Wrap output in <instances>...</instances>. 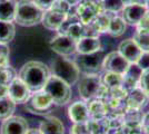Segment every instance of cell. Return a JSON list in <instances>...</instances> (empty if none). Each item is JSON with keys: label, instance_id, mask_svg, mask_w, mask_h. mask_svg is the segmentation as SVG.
<instances>
[{"label": "cell", "instance_id": "6da1fadb", "mask_svg": "<svg viewBox=\"0 0 149 134\" xmlns=\"http://www.w3.org/2000/svg\"><path fill=\"white\" fill-rule=\"evenodd\" d=\"M18 77L28 86L31 92L35 93L44 89L50 77V70L44 63L31 60L21 67Z\"/></svg>", "mask_w": 149, "mask_h": 134}, {"label": "cell", "instance_id": "7a4b0ae2", "mask_svg": "<svg viewBox=\"0 0 149 134\" xmlns=\"http://www.w3.org/2000/svg\"><path fill=\"white\" fill-rule=\"evenodd\" d=\"M45 11L32 0H19L16 7L15 21L22 27H31L41 22Z\"/></svg>", "mask_w": 149, "mask_h": 134}, {"label": "cell", "instance_id": "3957f363", "mask_svg": "<svg viewBox=\"0 0 149 134\" xmlns=\"http://www.w3.org/2000/svg\"><path fill=\"white\" fill-rule=\"evenodd\" d=\"M51 69L55 76L62 79L68 85H74L78 81L79 73H80L77 63H74L68 58H65L63 56L56 58L51 63Z\"/></svg>", "mask_w": 149, "mask_h": 134}, {"label": "cell", "instance_id": "277c9868", "mask_svg": "<svg viewBox=\"0 0 149 134\" xmlns=\"http://www.w3.org/2000/svg\"><path fill=\"white\" fill-rule=\"evenodd\" d=\"M44 91L52 98L56 105H65L71 98L70 85L55 75L49 77L48 82L45 85Z\"/></svg>", "mask_w": 149, "mask_h": 134}, {"label": "cell", "instance_id": "5b68a950", "mask_svg": "<svg viewBox=\"0 0 149 134\" xmlns=\"http://www.w3.org/2000/svg\"><path fill=\"white\" fill-rule=\"evenodd\" d=\"M54 105L55 103L52 98L42 89L30 95L28 101L25 103V109L32 114L46 115L52 111Z\"/></svg>", "mask_w": 149, "mask_h": 134}, {"label": "cell", "instance_id": "8992f818", "mask_svg": "<svg viewBox=\"0 0 149 134\" xmlns=\"http://www.w3.org/2000/svg\"><path fill=\"white\" fill-rule=\"evenodd\" d=\"M101 78L98 76V74H87L85 77H82L78 85L79 94L84 100H93L97 98L99 91L101 88Z\"/></svg>", "mask_w": 149, "mask_h": 134}, {"label": "cell", "instance_id": "52a82bcc", "mask_svg": "<svg viewBox=\"0 0 149 134\" xmlns=\"http://www.w3.org/2000/svg\"><path fill=\"white\" fill-rule=\"evenodd\" d=\"M129 65L130 63L119 51H111L104 57L102 68H105L107 72H110V73L125 75Z\"/></svg>", "mask_w": 149, "mask_h": 134}, {"label": "cell", "instance_id": "ba28073f", "mask_svg": "<svg viewBox=\"0 0 149 134\" xmlns=\"http://www.w3.org/2000/svg\"><path fill=\"white\" fill-rule=\"evenodd\" d=\"M102 62L104 57L97 51L89 55H79L77 65L79 69L90 75V74H98L102 69Z\"/></svg>", "mask_w": 149, "mask_h": 134}, {"label": "cell", "instance_id": "9c48e42d", "mask_svg": "<svg viewBox=\"0 0 149 134\" xmlns=\"http://www.w3.org/2000/svg\"><path fill=\"white\" fill-rule=\"evenodd\" d=\"M101 13H104L101 5H97L93 1H87V2L79 4L76 15L82 25H90Z\"/></svg>", "mask_w": 149, "mask_h": 134}, {"label": "cell", "instance_id": "30bf717a", "mask_svg": "<svg viewBox=\"0 0 149 134\" xmlns=\"http://www.w3.org/2000/svg\"><path fill=\"white\" fill-rule=\"evenodd\" d=\"M77 41L67 35H58L50 41V48L60 56H69L76 53Z\"/></svg>", "mask_w": 149, "mask_h": 134}, {"label": "cell", "instance_id": "8fae6325", "mask_svg": "<svg viewBox=\"0 0 149 134\" xmlns=\"http://www.w3.org/2000/svg\"><path fill=\"white\" fill-rule=\"evenodd\" d=\"M28 122L21 116H10L2 121L0 134H27L28 132Z\"/></svg>", "mask_w": 149, "mask_h": 134}, {"label": "cell", "instance_id": "7c38bea8", "mask_svg": "<svg viewBox=\"0 0 149 134\" xmlns=\"http://www.w3.org/2000/svg\"><path fill=\"white\" fill-rule=\"evenodd\" d=\"M31 91L19 77L8 86V96L16 104H24L30 97Z\"/></svg>", "mask_w": 149, "mask_h": 134}, {"label": "cell", "instance_id": "4fadbf2b", "mask_svg": "<svg viewBox=\"0 0 149 134\" xmlns=\"http://www.w3.org/2000/svg\"><path fill=\"white\" fill-rule=\"evenodd\" d=\"M147 7L143 4H130L124 7L123 9V19L126 24L138 26L140 20L147 13Z\"/></svg>", "mask_w": 149, "mask_h": 134}, {"label": "cell", "instance_id": "5bb4252c", "mask_svg": "<svg viewBox=\"0 0 149 134\" xmlns=\"http://www.w3.org/2000/svg\"><path fill=\"white\" fill-rule=\"evenodd\" d=\"M119 53L124 56L130 64H136L143 54V51L139 48L134 39H126L121 41L118 47Z\"/></svg>", "mask_w": 149, "mask_h": 134}, {"label": "cell", "instance_id": "9a60e30c", "mask_svg": "<svg viewBox=\"0 0 149 134\" xmlns=\"http://www.w3.org/2000/svg\"><path fill=\"white\" fill-rule=\"evenodd\" d=\"M66 18H67V13L57 10L55 8H51L45 13L42 25L49 30H58Z\"/></svg>", "mask_w": 149, "mask_h": 134}, {"label": "cell", "instance_id": "2e32d148", "mask_svg": "<svg viewBox=\"0 0 149 134\" xmlns=\"http://www.w3.org/2000/svg\"><path fill=\"white\" fill-rule=\"evenodd\" d=\"M68 115L74 123H87L90 117L88 105L82 101L72 103L68 109Z\"/></svg>", "mask_w": 149, "mask_h": 134}, {"label": "cell", "instance_id": "e0dca14e", "mask_svg": "<svg viewBox=\"0 0 149 134\" xmlns=\"http://www.w3.org/2000/svg\"><path fill=\"white\" fill-rule=\"evenodd\" d=\"M101 44L98 37H82L77 41L76 51L79 55H89L100 51Z\"/></svg>", "mask_w": 149, "mask_h": 134}, {"label": "cell", "instance_id": "ac0fdd59", "mask_svg": "<svg viewBox=\"0 0 149 134\" xmlns=\"http://www.w3.org/2000/svg\"><path fill=\"white\" fill-rule=\"evenodd\" d=\"M149 96L143 92L140 87H136V88L131 89L130 93H128L127 95V106L128 109H140L148 102Z\"/></svg>", "mask_w": 149, "mask_h": 134}, {"label": "cell", "instance_id": "d6986e66", "mask_svg": "<svg viewBox=\"0 0 149 134\" xmlns=\"http://www.w3.org/2000/svg\"><path fill=\"white\" fill-rule=\"evenodd\" d=\"M39 130L42 134H65L62 122L55 116H49L40 123Z\"/></svg>", "mask_w": 149, "mask_h": 134}, {"label": "cell", "instance_id": "ffe728a7", "mask_svg": "<svg viewBox=\"0 0 149 134\" xmlns=\"http://www.w3.org/2000/svg\"><path fill=\"white\" fill-rule=\"evenodd\" d=\"M88 105V109H89V114L90 116L95 119V120H101L104 119L107 113H108V106L100 98H95L91 100Z\"/></svg>", "mask_w": 149, "mask_h": 134}, {"label": "cell", "instance_id": "44dd1931", "mask_svg": "<svg viewBox=\"0 0 149 134\" xmlns=\"http://www.w3.org/2000/svg\"><path fill=\"white\" fill-rule=\"evenodd\" d=\"M17 0H7L0 1V21L13 22L15 20Z\"/></svg>", "mask_w": 149, "mask_h": 134}, {"label": "cell", "instance_id": "7402d4cb", "mask_svg": "<svg viewBox=\"0 0 149 134\" xmlns=\"http://www.w3.org/2000/svg\"><path fill=\"white\" fill-rule=\"evenodd\" d=\"M16 109V103L9 96L0 98V121H5L13 116Z\"/></svg>", "mask_w": 149, "mask_h": 134}, {"label": "cell", "instance_id": "603a6c76", "mask_svg": "<svg viewBox=\"0 0 149 134\" xmlns=\"http://www.w3.org/2000/svg\"><path fill=\"white\" fill-rule=\"evenodd\" d=\"M16 35V28L13 22L0 21V44H8Z\"/></svg>", "mask_w": 149, "mask_h": 134}, {"label": "cell", "instance_id": "cb8c5ba5", "mask_svg": "<svg viewBox=\"0 0 149 134\" xmlns=\"http://www.w3.org/2000/svg\"><path fill=\"white\" fill-rule=\"evenodd\" d=\"M126 32V22L121 17H112L109 24V28H108V32L113 36V37H119L121 35H124Z\"/></svg>", "mask_w": 149, "mask_h": 134}, {"label": "cell", "instance_id": "d4e9b609", "mask_svg": "<svg viewBox=\"0 0 149 134\" xmlns=\"http://www.w3.org/2000/svg\"><path fill=\"white\" fill-rule=\"evenodd\" d=\"M17 77H18L17 72L11 66L6 65L0 67V85L9 86Z\"/></svg>", "mask_w": 149, "mask_h": 134}, {"label": "cell", "instance_id": "484cf974", "mask_svg": "<svg viewBox=\"0 0 149 134\" xmlns=\"http://www.w3.org/2000/svg\"><path fill=\"white\" fill-rule=\"evenodd\" d=\"M104 84L109 89L123 86V84H124V75L107 72L105 74V76H104Z\"/></svg>", "mask_w": 149, "mask_h": 134}, {"label": "cell", "instance_id": "4316f807", "mask_svg": "<svg viewBox=\"0 0 149 134\" xmlns=\"http://www.w3.org/2000/svg\"><path fill=\"white\" fill-rule=\"evenodd\" d=\"M134 40L143 51H149V32L138 28L135 34Z\"/></svg>", "mask_w": 149, "mask_h": 134}, {"label": "cell", "instance_id": "83f0119b", "mask_svg": "<svg viewBox=\"0 0 149 134\" xmlns=\"http://www.w3.org/2000/svg\"><path fill=\"white\" fill-rule=\"evenodd\" d=\"M101 6L104 11L108 13H118L125 7L124 0H102Z\"/></svg>", "mask_w": 149, "mask_h": 134}, {"label": "cell", "instance_id": "f1b7e54d", "mask_svg": "<svg viewBox=\"0 0 149 134\" xmlns=\"http://www.w3.org/2000/svg\"><path fill=\"white\" fill-rule=\"evenodd\" d=\"M139 86L149 96V68L148 69H145L143 72L140 81H139Z\"/></svg>", "mask_w": 149, "mask_h": 134}, {"label": "cell", "instance_id": "f546056e", "mask_svg": "<svg viewBox=\"0 0 149 134\" xmlns=\"http://www.w3.org/2000/svg\"><path fill=\"white\" fill-rule=\"evenodd\" d=\"M70 134H90L88 131L87 123H74L70 130Z\"/></svg>", "mask_w": 149, "mask_h": 134}, {"label": "cell", "instance_id": "4dcf8cb0", "mask_svg": "<svg viewBox=\"0 0 149 134\" xmlns=\"http://www.w3.org/2000/svg\"><path fill=\"white\" fill-rule=\"evenodd\" d=\"M143 70L148 69L149 68V51H143L141 56L139 58V60L136 63Z\"/></svg>", "mask_w": 149, "mask_h": 134}, {"label": "cell", "instance_id": "1f68e13d", "mask_svg": "<svg viewBox=\"0 0 149 134\" xmlns=\"http://www.w3.org/2000/svg\"><path fill=\"white\" fill-rule=\"evenodd\" d=\"M36 5H37L39 8H41L42 10H49L52 8V6L55 5V2H56L57 0H32Z\"/></svg>", "mask_w": 149, "mask_h": 134}, {"label": "cell", "instance_id": "d6a6232c", "mask_svg": "<svg viewBox=\"0 0 149 134\" xmlns=\"http://www.w3.org/2000/svg\"><path fill=\"white\" fill-rule=\"evenodd\" d=\"M138 28L146 30V32H149V9L147 10L146 15L143 16V19L140 20V22L138 24Z\"/></svg>", "mask_w": 149, "mask_h": 134}, {"label": "cell", "instance_id": "836d02e7", "mask_svg": "<svg viewBox=\"0 0 149 134\" xmlns=\"http://www.w3.org/2000/svg\"><path fill=\"white\" fill-rule=\"evenodd\" d=\"M141 128H143L145 133L149 134V112L147 114L143 115V121H141Z\"/></svg>", "mask_w": 149, "mask_h": 134}, {"label": "cell", "instance_id": "e575fe53", "mask_svg": "<svg viewBox=\"0 0 149 134\" xmlns=\"http://www.w3.org/2000/svg\"><path fill=\"white\" fill-rule=\"evenodd\" d=\"M8 96V86H3V85H0V98Z\"/></svg>", "mask_w": 149, "mask_h": 134}, {"label": "cell", "instance_id": "d590c367", "mask_svg": "<svg viewBox=\"0 0 149 134\" xmlns=\"http://www.w3.org/2000/svg\"><path fill=\"white\" fill-rule=\"evenodd\" d=\"M27 134H42L39 128H32V130H28Z\"/></svg>", "mask_w": 149, "mask_h": 134}, {"label": "cell", "instance_id": "8d00e7d4", "mask_svg": "<svg viewBox=\"0 0 149 134\" xmlns=\"http://www.w3.org/2000/svg\"><path fill=\"white\" fill-rule=\"evenodd\" d=\"M0 1H7V0H0Z\"/></svg>", "mask_w": 149, "mask_h": 134}, {"label": "cell", "instance_id": "74e56055", "mask_svg": "<svg viewBox=\"0 0 149 134\" xmlns=\"http://www.w3.org/2000/svg\"><path fill=\"white\" fill-rule=\"evenodd\" d=\"M102 134H107V133H102Z\"/></svg>", "mask_w": 149, "mask_h": 134}]
</instances>
